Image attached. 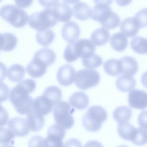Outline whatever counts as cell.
I'll return each mask as SVG.
<instances>
[{"mask_svg":"<svg viewBox=\"0 0 147 147\" xmlns=\"http://www.w3.org/2000/svg\"><path fill=\"white\" fill-rule=\"evenodd\" d=\"M90 17L93 20L99 22L102 26L109 29L116 28L120 24L119 16L107 5H96L91 9Z\"/></svg>","mask_w":147,"mask_h":147,"instance_id":"1","label":"cell"},{"mask_svg":"<svg viewBox=\"0 0 147 147\" xmlns=\"http://www.w3.org/2000/svg\"><path fill=\"white\" fill-rule=\"evenodd\" d=\"M28 92L18 84L9 92V100L19 114H27L32 108L33 100Z\"/></svg>","mask_w":147,"mask_h":147,"instance_id":"2","label":"cell"},{"mask_svg":"<svg viewBox=\"0 0 147 147\" xmlns=\"http://www.w3.org/2000/svg\"><path fill=\"white\" fill-rule=\"evenodd\" d=\"M107 114L102 107L94 105L90 107L84 115L82 123L87 130L92 132L96 131L101 127L102 123L106 120Z\"/></svg>","mask_w":147,"mask_h":147,"instance_id":"3","label":"cell"},{"mask_svg":"<svg viewBox=\"0 0 147 147\" xmlns=\"http://www.w3.org/2000/svg\"><path fill=\"white\" fill-rule=\"evenodd\" d=\"M28 21L29 26L38 31L49 29L58 22L53 9L51 8L33 13L28 17Z\"/></svg>","mask_w":147,"mask_h":147,"instance_id":"4","label":"cell"},{"mask_svg":"<svg viewBox=\"0 0 147 147\" xmlns=\"http://www.w3.org/2000/svg\"><path fill=\"white\" fill-rule=\"evenodd\" d=\"M0 16L12 26L17 28L24 26L28 16L25 10L12 5H6L0 9Z\"/></svg>","mask_w":147,"mask_h":147,"instance_id":"5","label":"cell"},{"mask_svg":"<svg viewBox=\"0 0 147 147\" xmlns=\"http://www.w3.org/2000/svg\"><path fill=\"white\" fill-rule=\"evenodd\" d=\"M75 111L67 102L60 101L53 108V113L56 123L66 129L71 128L74 124L72 114Z\"/></svg>","mask_w":147,"mask_h":147,"instance_id":"6","label":"cell"},{"mask_svg":"<svg viewBox=\"0 0 147 147\" xmlns=\"http://www.w3.org/2000/svg\"><path fill=\"white\" fill-rule=\"evenodd\" d=\"M75 83L82 90H86L97 85L100 81L98 72L93 69H82L76 73Z\"/></svg>","mask_w":147,"mask_h":147,"instance_id":"7","label":"cell"},{"mask_svg":"<svg viewBox=\"0 0 147 147\" xmlns=\"http://www.w3.org/2000/svg\"><path fill=\"white\" fill-rule=\"evenodd\" d=\"M71 50L75 59L85 57L92 54L95 51L94 45L90 40L80 39L77 41L70 43Z\"/></svg>","mask_w":147,"mask_h":147,"instance_id":"8","label":"cell"},{"mask_svg":"<svg viewBox=\"0 0 147 147\" xmlns=\"http://www.w3.org/2000/svg\"><path fill=\"white\" fill-rule=\"evenodd\" d=\"M65 131L58 124L51 125L48 129L47 138H45L46 147H62V140L65 137Z\"/></svg>","mask_w":147,"mask_h":147,"instance_id":"9","label":"cell"},{"mask_svg":"<svg viewBox=\"0 0 147 147\" xmlns=\"http://www.w3.org/2000/svg\"><path fill=\"white\" fill-rule=\"evenodd\" d=\"M128 101L131 108L140 110L145 109L147 107V93L144 90L133 89L128 94Z\"/></svg>","mask_w":147,"mask_h":147,"instance_id":"10","label":"cell"},{"mask_svg":"<svg viewBox=\"0 0 147 147\" xmlns=\"http://www.w3.org/2000/svg\"><path fill=\"white\" fill-rule=\"evenodd\" d=\"M76 71L71 65L66 64L61 66L58 70L57 78L61 86H68L72 84L75 78Z\"/></svg>","mask_w":147,"mask_h":147,"instance_id":"11","label":"cell"},{"mask_svg":"<svg viewBox=\"0 0 147 147\" xmlns=\"http://www.w3.org/2000/svg\"><path fill=\"white\" fill-rule=\"evenodd\" d=\"M80 29L76 22L70 21L65 23L61 30L63 38L66 42L70 43L75 41L80 37Z\"/></svg>","mask_w":147,"mask_h":147,"instance_id":"12","label":"cell"},{"mask_svg":"<svg viewBox=\"0 0 147 147\" xmlns=\"http://www.w3.org/2000/svg\"><path fill=\"white\" fill-rule=\"evenodd\" d=\"M8 126L17 136H25L30 132L26 120L24 118L17 117L12 118L9 121Z\"/></svg>","mask_w":147,"mask_h":147,"instance_id":"13","label":"cell"},{"mask_svg":"<svg viewBox=\"0 0 147 147\" xmlns=\"http://www.w3.org/2000/svg\"><path fill=\"white\" fill-rule=\"evenodd\" d=\"M26 120L29 129L32 131H38L44 127V116L35 110L33 108L27 114Z\"/></svg>","mask_w":147,"mask_h":147,"instance_id":"14","label":"cell"},{"mask_svg":"<svg viewBox=\"0 0 147 147\" xmlns=\"http://www.w3.org/2000/svg\"><path fill=\"white\" fill-rule=\"evenodd\" d=\"M48 67L43 61L33 57L26 67V71L29 75L34 78L41 77L45 73Z\"/></svg>","mask_w":147,"mask_h":147,"instance_id":"15","label":"cell"},{"mask_svg":"<svg viewBox=\"0 0 147 147\" xmlns=\"http://www.w3.org/2000/svg\"><path fill=\"white\" fill-rule=\"evenodd\" d=\"M53 107L51 101L43 95L38 96L33 100V109L43 116L49 114Z\"/></svg>","mask_w":147,"mask_h":147,"instance_id":"16","label":"cell"},{"mask_svg":"<svg viewBox=\"0 0 147 147\" xmlns=\"http://www.w3.org/2000/svg\"><path fill=\"white\" fill-rule=\"evenodd\" d=\"M120 31L126 36L132 37L136 36L140 28L134 18L128 17L121 22Z\"/></svg>","mask_w":147,"mask_h":147,"instance_id":"17","label":"cell"},{"mask_svg":"<svg viewBox=\"0 0 147 147\" xmlns=\"http://www.w3.org/2000/svg\"><path fill=\"white\" fill-rule=\"evenodd\" d=\"M122 68L121 74L133 76L137 72L138 66L136 60L129 56H124L119 60Z\"/></svg>","mask_w":147,"mask_h":147,"instance_id":"18","label":"cell"},{"mask_svg":"<svg viewBox=\"0 0 147 147\" xmlns=\"http://www.w3.org/2000/svg\"><path fill=\"white\" fill-rule=\"evenodd\" d=\"M57 20L62 22L69 21L72 16L71 8L67 4L59 3L53 8Z\"/></svg>","mask_w":147,"mask_h":147,"instance_id":"19","label":"cell"},{"mask_svg":"<svg viewBox=\"0 0 147 147\" xmlns=\"http://www.w3.org/2000/svg\"><path fill=\"white\" fill-rule=\"evenodd\" d=\"M89 102L88 96L84 92L81 91L74 92L69 98L70 105L80 110L86 109L88 107Z\"/></svg>","mask_w":147,"mask_h":147,"instance_id":"20","label":"cell"},{"mask_svg":"<svg viewBox=\"0 0 147 147\" xmlns=\"http://www.w3.org/2000/svg\"><path fill=\"white\" fill-rule=\"evenodd\" d=\"M136 84V81L133 77L124 74L119 76L116 82L117 89L123 92L132 90L135 87Z\"/></svg>","mask_w":147,"mask_h":147,"instance_id":"21","label":"cell"},{"mask_svg":"<svg viewBox=\"0 0 147 147\" xmlns=\"http://www.w3.org/2000/svg\"><path fill=\"white\" fill-rule=\"evenodd\" d=\"M110 34L109 31L104 28L96 29L92 33L90 40L96 46H101L106 44L109 41Z\"/></svg>","mask_w":147,"mask_h":147,"instance_id":"22","label":"cell"},{"mask_svg":"<svg viewBox=\"0 0 147 147\" xmlns=\"http://www.w3.org/2000/svg\"><path fill=\"white\" fill-rule=\"evenodd\" d=\"M74 17L80 20H86L91 17V9L88 5L83 2L75 4L73 7Z\"/></svg>","mask_w":147,"mask_h":147,"instance_id":"23","label":"cell"},{"mask_svg":"<svg viewBox=\"0 0 147 147\" xmlns=\"http://www.w3.org/2000/svg\"><path fill=\"white\" fill-rule=\"evenodd\" d=\"M110 43L112 48L117 52H121L127 48L128 39L126 36L121 32L114 34L111 36Z\"/></svg>","mask_w":147,"mask_h":147,"instance_id":"24","label":"cell"},{"mask_svg":"<svg viewBox=\"0 0 147 147\" xmlns=\"http://www.w3.org/2000/svg\"><path fill=\"white\" fill-rule=\"evenodd\" d=\"M33 57L40 60L48 67L55 62L56 55L52 49L45 47L37 51L34 54Z\"/></svg>","mask_w":147,"mask_h":147,"instance_id":"25","label":"cell"},{"mask_svg":"<svg viewBox=\"0 0 147 147\" xmlns=\"http://www.w3.org/2000/svg\"><path fill=\"white\" fill-rule=\"evenodd\" d=\"M132 116V111L128 107L121 106L116 108L113 112L114 119L118 123L127 122Z\"/></svg>","mask_w":147,"mask_h":147,"instance_id":"26","label":"cell"},{"mask_svg":"<svg viewBox=\"0 0 147 147\" xmlns=\"http://www.w3.org/2000/svg\"><path fill=\"white\" fill-rule=\"evenodd\" d=\"M103 67L105 72L109 76H115L121 74V65L119 60L110 59L104 63Z\"/></svg>","mask_w":147,"mask_h":147,"instance_id":"27","label":"cell"},{"mask_svg":"<svg viewBox=\"0 0 147 147\" xmlns=\"http://www.w3.org/2000/svg\"><path fill=\"white\" fill-rule=\"evenodd\" d=\"M25 73L24 68L19 64H14L8 69L7 77L11 81L14 82H20L24 78Z\"/></svg>","mask_w":147,"mask_h":147,"instance_id":"28","label":"cell"},{"mask_svg":"<svg viewBox=\"0 0 147 147\" xmlns=\"http://www.w3.org/2000/svg\"><path fill=\"white\" fill-rule=\"evenodd\" d=\"M136 128L127 122L119 123L117 131L122 139L131 141L134 134Z\"/></svg>","mask_w":147,"mask_h":147,"instance_id":"29","label":"cell"},{"mask_svg":"<svg viewBox=\"0 0 147 147\" xmlns=\"http://www.w3.org/2000/svg\"><path fill=\"white\" fill-rule=\"evenodd\" d=\"M55 35L52 30L48 29L44 31H38L36 35L37 42L43 47L51 44L54 40Z\"/></svg>","mask_w":147,"mask_h":147,"instance_id":"30","label":"cell"},{"mask_svg":"<svg viewBox=\"0 0 147 147\" xmlns=\"http://www.w3.org/2000/svg\"><path fill=\"white\" fill-rule=\"evenodd\" d=\"M43 95L47 97L51 101L54 107L61 101L62 92L61 89L57 86H52L45 89Z\"/></svg>","mask_w":147,"mask_h":147,"instance_id":"31","label":"cell"},{"mask_svg":"<svg viewBox=\"0 0 147 147\" xmlns=\"http://www.w3.org/2000/svg\"><path fill=\"white\" fill-rule=\"evenodd\" d=\"M15 135L9 128L0 127V144L2 146H12Z\"/></svg>","mask_w":147,"mask_h":147,"instance_id":"32","label":"cell"},{"mask_svg":"<svg viewBox=\"0 0 147 147\" xmlns=\"http://www.w3.org/2000/svg\"><path fill=\"white\" fill-rule=\"evenodd\" d=\"M147 39L138 36L132 39L131 42L132 49L136 53L145 54L147 53Z\"/></svg>","mask_w":147,"mask_h":147,"instance_id":"33","label":"cell"},{"mask_svg":"<svg viewBox=\"0 0 147 147\" xmlns=\"http://www.w3.org/2000/svg\"><path fill=\"white\" fill-rule=\"evenodd\" d=\"M82 61L84 67L89 69L97 68L100 66L103 63L102 58L94 53L82 58Z\"/></svg>","mask_w":147,"mask_h":147,"instance_id":"34","label":"cell"},{"mask_svg":"<svg viewBox=\"0 0 147 147\" xmlns=\"http://www.w3.org/2000/svg\"><path fill=\"white\" fill-rule=\"evenodd\" d=\"M147 129L140 127L136 128L133 138L131 142L138 146H142L146 143Z\"/></svg>","mask_w":147,"mask_h":147,"instance_id":"35","label":"cell"},{"mask_svg":"<svg viewBox=\"0 0 147 147\" xmlns=\"http://www.w3.org/2000/svg\"><path fill=\"white\" fill-rule=\"evenodd\" d=\"M4 38V44L2 51H10L13 50L17 46V39L16 36L9 32L3 33Z\"/></svg>","mask_w":147,"mask_h":147,"instance_id":"36","label":"cell"},{"mask_svg":"<svg viewBox=\"0 0 147 147\" xmlns=\"http://www.w3.org/2000/svg\"><path fill=\"white\" fill-rule=\"evenodd\" d=\"M139 26L140 28L147 26V9L140 10L135 14L133 17Z\"/></svg>","mask_w":147,"mask_h":147,"instance_id":"37","label":"cell"},{"mask_svg":"<svg viewBox=\"0 0 147 147\" xmlns=\"http://www.w3.org/2000/svg\"><path fill=\"white\" fill-rule=\"evenodd\" d=\"M9 89L8 86L3 83H0V102L5 101L9 98Z\"/></svg>","mask_w":147,"mask_h":147,"instance_id":"38","label":"cell"},{"mask_svg":"<svg viewBox=\"0 0 147 147\" xmlns=\"http://www.w3.org/2000/svg\"><path fill=\"white\" fill-rule=\"evenodd\" d=\"M29 145L31 146H45V138L39 136H35L30 140Z\"/></svg>","mask_w":147,"mask_h":147,"instance_id":"39","label":"cell"},{"mask_svg":"<svg viewBox=\"0 0 147 147\" xmlns=\"http://www.w3.org/2000/svg\"><path fill=\"white\" fill-rule=\"evenodd\" d=\"M9 118V114L7 111L0 103V127L7 124Z\"/></svg>","mask_w":147,"mask_h":147,"instance_id":"40","label":"cell"},{"mask_svg":"<svg viewBox=\"0 0 147 147\" xmlns=\"http://www.w3.org/2000/svg\"><path fill=\"white\" fill-rule=\"evenodd\" d=\"M59 0H38L40 4L47 8L54 7L58 3Z\"/></svg>","mask_w":147,"mask_h":147,"instance_id":"41","label":"cell"},{"mask_svg":"<svg viewBox=\"0 0 147 147\" xmlns=\"http://www.w3.org/2000/svg\"><path fill=\"white\" fill-rule=\"evenodd\" d=\"M33 0H14L16 4L18 7L25 8L30 6Z\"/></svg>","mask_w":147,"mask_h":147,"instance_id":"42","label":"cell"},{"mask_svg":"<svg viewBox=\"0 0 147 147\" xmlns=\"http://www.w3.org/2000/svg\"><path fill=\"white\" fill-rule=\"evenodd\" d=\"M7 69L5 65L0 62V82L3 81L7 75Z\"/></svg>","mask_w":147,"mask_h":147,"instance_id":"43","label":"cell"},{"mask_svg":"<svg viewBox=\"0 0 147 147\" xmlns=\"http://www.w3.org/2000/svg\"><path fill=\"white\" fill-rule=\"evenodd\" d=\"M145 111H144L143 114V111L141 112L139 116L138 119V122L140 127H142L144 128L147 129L146 128V121H145V120H146V119H145V118L146 117V116L145 117Z\"/></svg>","mask_w":147,"mask_h":147,"instance_id":"44","label":"cell"},{"mask_svg":"<svg viewBox=\"0 0 147 147\" xmlns=\"http://www.w3.org/2000/svg\"><path fill=\"white\" fill-rule=\"evenodd\" d=\"M96 5H103L109 6L113 0H93Z\"/></svg>","mask_w":147,"mask_h":147,"instance_id":"45","label":"cell"},{"mask_svg":"<svg viewBox=\"0 0 147 147\" xmlns=\"http://www.w3.org/2000/svg\"><path fill=\"white\" fill-rule=\"evenodd\" d=\"M132 0H115L116 3L119 6L123 7L129 5Z\"/></svg>","mask_w":147,"mask_h":147,"instance_id":"46","label":"cell"},{"mask_svg":"<svg viewBox=\"0 0 147 147\" xmlns=\"http://www.w3.org/2000/svg\"><path fill=\"white\" fill-rule=\"evenodd\" d=\"M4 43V37L3 34L0 33V50L2 51Z\"/></svg>","mask_w":147,"mask_h":147,"instance_id":"47","label":"cell"},{"mask_svg":"<svg viewBox=\"0 0 147 147\" xmlns=\"http://www.w3.org/2000/svg\"><path fill=\"white\" fill-rule=\"evenodd\" d=\"M65 2L69 4H74L76 3L80 0H62Z\"/></svg>","mask_w":147,"mask_h":147,"instance_id":"48","label":"cell"},{"mask_svg":"<svg viewBox=\"0 0 147 147\" xmlns=\"http://www.w3.org/2000/svg\"><path fill=\"white\" fill-rule=\"evenodd\" d=\"M2 0H0V2Z\"/></svg>","mask_w":147,"mask_h":147,"instance_id":"49","label":"cell"}]
</instances>
